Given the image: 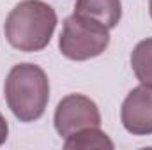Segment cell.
<instances>
[{
    "label": "cell",
    "mask_w": 152,
    "mask_h": 150,
    "mask_svg": "<svg viewBox=\"0 0 152 150\" xmlns=\"http://www.w3.org/2000/svg\"><path fill=\"white\" fill-rule=\"evenodd\" d=\"M131 67L136 79L143 85H152V37L140 41L131 53Z\"/></svg>",
    "instance_id": "cell-8"
},
{
    "label": "cell",
    "mask_w": 152,
    "mask_h": 150,
    "mask_svg": "<svg viewBox=\"0 0 152 150\" xmlns=\"http://www.w3.org/2000/svg\"><path fill=\"white\" fill-rule=\"evenodd\" d=\"M4 95L20 122H36L44 115L50 101V79L36 64H16L5 78Z\"/></svg>",
    "instance_id": "cell-2"
},
{
    "label": "cell",
    "mask_w": 152,
    "mask_h": 150,
    "mask_svg": "<svg viewBox=\"0 0 152 150\" xmlns=\"http://www.w3.org/2000/svg\"><path fill=\"white\" fill-rule=\"evenodd\" d=\"M7 136H9V124L4 118V115L0 113V147L7 141Z\"/></svg>",
    "instance_id": "cell-9"
},
{
    "label": "cell",
    "mask_w": 152,
    "mask_h": 150,
    "mask_svg": "<svg viewBox=\"0 0 152 150\" xmlns=\"http://www.w3.org/2000/svg\"><path fill=\"white\" fill-rule=\"evenodd\" d=\"M75 14L90 18L108 30L115 28L122 18V2L120 0H76Z\"/></svg>",
    "instance_id": "cell-6"
},
{
    "label": "cell",
    "mask_w": 152,
    "mask_h": 150,
    "mask_svg": "<svg viewBox=\"0 0 152 150\" xmlns=\"http://www.w3.org/2000/svg\"><path fill=\"white\" fill-rule=\"evenodd\" d=\"M149 12H151V18H152V0H149Z\"/></svg>",
    "instance_id": "cell-10"
},
{
    "label": "cell",
    "mask_w": 152,
    "mask_h": 150,
    "mask_svg": "<svg viewBox=\"0 0 152 150\" xmlns=\"http://www.w3.org/2000/svg\"><path fill=\"white\" fill-rule=\"evenodd\" d=\"M64 149L67 150H113V141L99 127H87L66 138Z\"/></svg>",
    "instance_id": "cell-7"
},
{
    "label": "cell",
    "mask_w": 152,
    "mask_h": 150,
    "mask_svg": "<svg viewBox=\"0 0 152 150\" xmlns=\"http://www.w3.org/2000/svg\"><path fill=\"white\" fill-rule=\"evenodd\" d=\"M120 122L133 136L152 134V85L134 87L124 99L120 108Z\"/></svg>",
    "instance_id": "cell-5"
},
{
    "label": "cell",
    "mask_w": 152,
    "mask_h": 150,
    "mask_svg": "<svg viewBox=\"0 0 152 150\" xmlns=\"http://www.w3.org/2000/svg\"><path fill=\"white\" fill-rule=\"evenodd\" d=\"M110 44V30L80 14H71L66 18L60 37H58V50L60 53L76 62L90 60L104 53Z\"/></svg>",
    "instance_id": "cell-3"
},
{
    "label": "cell",
    "mask_w": 152,
    "mask_h": 150,
    "mask_svg": "<svg viewBox=\"0 0 152 150\" xmlns=\"http://www.w3.org/2000/svg\"><path fill=\"white\" fill-rule=\"evenodd\" d=\"M53 125L58 136L66 140L81 129L101 127V113L90 97L83 94H69L57 104Z\"/></svg>",
    "instance_id": "cell-4"
},
{
    "label": "cell",
    "mask_w": 152,
    "mask_h": 150,
    "mask_svg": "<svg viewBox=\"0 0 152 150\" xmlns=\"http://www.w3.org/2000/svg\"><path fill=\"white\" fill-rule=\"evenodd\" d=\"M57 27L55 9L42 0H21L5 18L4 32L7 42L25 53L44 50Z\"/></svg>",
    "instance_id": "cell-1"
}]
</instances>
